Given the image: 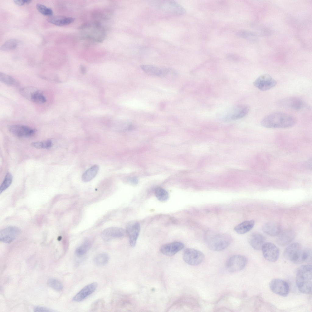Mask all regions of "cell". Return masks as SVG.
Returning a JSON list of instances; mask_svg holds the SVG:
<instances>
[{
    "label": "cell",
    "instance_id": "6da1fadb",
    "mask_svg": "<svg viewBox=\"0 0 312 312\" xmlns=\"http://www.w3.org/2000/svg\"><path fill=\"white\" fill-rule=\"evenodd\" d=\"M296 122V119L293 116L283 112H276L264 117L261 124L266 128H285L293 126Z\"/></svg>",
    "mask_w": 312,
    "mask_h": 312
},
{
    "label": "cell",
    "instance_id": "7a4b0ae2",
    "mask_svg": "<svg viewBox=\"0 0 312 312\" xmlns=\"http://www.w3.org/2000/svg\"><path fill=\"white\" fill-rule=\"evenodd\" d=\"M312 273V266L309 264L300 266L296 271V285L299 290L302 293H311Z\"/></svg>",
    "mask_w": 312,
    "mask_h": 312
},
{
    "label": "cell",
    "instance_id": "3957f363",
    "mask_svg": "<svg viewBox=\"0 0 312 312\" xmlns=\"http://www.w3.org/2000/svg\"><path fill=\"white\" fill-rule=\"evenodd\" d=\"M232 237L229 234L225 233L211 235L205 239V243L208 247L214 251L222 250L231 244Z\"/></svg>",
    "mask_w": 312,
    "mask_h": 312
},
{
    "label": "cell",
    "instance_id": "277c9868",
    "mask_svg": "<svg viewBox=\"0 0 312 312\" xmlns=\"http://www.w3.org/2000/svg\"><path fill=\"white\" fill-rule=\"evenodd\" d=\"M284 256L287 260L295 263L305 262V249L298 243H292L285 249Z\"/></svg>",
    "mask_w": 312,
    "mask_h": 312
},
{
    "label": "cell",
    "instance_id": "5b68a950",
    "mask_svg": "<svg viewBox=\"0 0 312 312\" xmlns=\"http://www.w3.org/2000/svg\"><path fill=\"white\" fill-rule=\"evenodd\" d=\"M153 3L156 8L166 13L175 15H182L186 12L185 9L174 0L158 1Z\"/></svg>",
    "mask_w": 312,
    "mask_h": 312
},
{
    "label": "cell",
    "instance_id": "8992f818",
    "mask_svg": "<svg viewBox=\"0 0 312 312\" xmlns=\"http://www.w3.org/2000/svg\"><path fill=\"white\" fill-rule=\"evenodd\" d=\"M82 33L88 38L101 42L105 37V33L100 25L97 23L86 24L80 27Z\"/></svg>",
    "mask_w": 312,
    "mask_h": 312
},
{
    "label": "cell",
    "instance_id": "52a82bcc",
    "mask_svg": "<svg viewBox=\"0 0 312 312\" xmlns=\"http://www.w3.org/2000/svg\"><path fill=\"white\" fill-rule=\"evenodd\" d=\"M277 104L281 107L296 111L303 110L308 107L303 99L296 97L283 98L278 101Z\"/></svg>",
    "mask_w": 312,
    "mask_h": 312
},
{
    "label": "cell",
    "instance_id": "ba28073f",
    "mask_svg": "<svg viewBox=\"0 0 312 312\" xmlns=\"http://www.w3.org/2000/svg\"><path fill=\"white\" fill-rule=\"evenodd\" d=\"M20 94L25 98L33 102L42 104L46 101V99L42 93L37 88L27 87L21 88Z\"/></svg>",
    "mask_w": 312,
    "mask_h": 312
},
{
    "label": "cell",
    "instance_id": "9c48e42d",
    "mask_svg": "<svg viewBox=\"0 0 312 312\" xmlns=\"http://www.w3.org/2000/svg\"><path fill=\"white\" fill-rule=\"evenodd\" d=\"M247 262L246 257L240 255H236L230 257L226 264L227 270L230 272H235L243 269Z\"/></svg>",
    "mask_w": 312,
    "mask_h": 312
},
{
    "label": "cell",
    "instance_id": "30bf717a",
    "mask_svg": "<svg viewBox=\"0 0 312 312\" xmlns=\"http://www.w3.org/2000/svg\"><path fill=\"white\" fill-rule=\"evenodd\" d=\"M184 261L187 264L195 266L201 264L204 260V255L198 250L188 248L185 250L183 254Z\"/></svg>",
    "mask_w": 312,
    "mask_h": 312
},
{
    "label": "cell",
    "instance_id": "8fae6325",
    "mask_svg": "<svg viewBox=\"0 0 312 312\" xmlns=\"http://www.w3.org/2000/svg\"><path fill=\"white\" fill-rule=\"evenodd\" d=\"M276 81L268 74H264L258 77L254 82L256 87L262 91H266L275 87Z\"/></svg>",
    "mask_w": 312,
    "mask_h": 312
},
{
    "label": "cell",
    "instance_id": "7c38bea8",
    "mask_svg": "<svg viewBox=\"0 0 312 312\" xmlns=\"http://www.w3.org/2000/svg\"><path fill=\"white\" fill-rule=\"evenodd\" d=\"M250 111V107L247 105L241 104L233 107L224 118L225 121L236 120L246 116Z\"/></svg>",
    "mask_w": 312,
    "mask_h": 312
},
{
    "label": "cell",
    "instance_id": "4fadbf2b",
    "mask_svg": "<svg viewBox=\"0 0 312 312\" xmlns=\"http://www.w3.org/2000/svg\"><path fill=\"white\" fill-rule=\"evenodd\" d=\"M261 249L264 257L267 261L274 262L278 259L279 254V249L272 243H264Z\"/></svg>",
    "mask_w": 312,
    "mask_h": 312
},
{
    "label": "cell",
    "instance_id": "5bb4252c",
    "mask_svg": "<svg viewBox=\"0 0 312 312\" xmlns=\"http://www.w3.org/2000/svg\"><path fill=\"white\" fill-rule=\"evenodd\" d=\"M269 287L274 293L279 295L286 296L289 291V286L285 281L279 278L274 279L270 282Z\"/></svg>",
    "mask_w": 312,
    "mask_h": 312
},
{
    "label": "cell",
    "instance_id": "9a60e30c",
    "mask_svg": "<svg viewBox=\"0 0 312 312\" xmlns=\"http://www.w3.org/2000/svg\"><path fill=\"white\" fill-rule=\"evenodd\" d=\"M9 131L12 134L19 137H27L33 136L36 130L27 126L14 125L8 126Z\"/></svg>",
    "mask_w": 312,
    "mask_h": 312
},
{
    "label": "cell",
    "instance_id": "2e32d148",
    "mask_svg": "<svg viewBox=\"0 0 312 312\" xmlns=\"http://www.w3.org/2000/svg\"><path fill=\"white\" fill-rule=\"evenodd\" d=\"M20 233V229L17 227H6L0 230V241L5 243H10L16 239Z\"/></svg>",
    "mask_w": 312,
    "mask_h": 312
},
{
    "label": "cell",
    "instance_id": "e0dca14e",
    "mask_svg": "<svg viewBox=\"0 0 312 312\" xmlns=\"http://www.w3.org/2000/svg\"><path fill=\"white\" fill-rule=\"evenodd\" d=\"M140 67L147 74L153 76L165 77L172 71L169 68H161L151 65H141Z\"/></svg>",
    "mask_w": 312,
    "mask_h": 312
},
{
    "label": "cell",
    "instance_id": "ac0fdd59",
    "mask_svg": "<svg viewBox=\"0 0 312 312\" xmlns=\"http://www.w3.org/2000/svg\"><path fill=\"white\" fill-rule=\"evenodd\" d=\"M140 229V225L137 222H132L127 225L126 230L129 236V244L131 247L135 246Z\"/></svg>",
    "mask_w": 312,
    "mask_h": 312
},
{
    "label": "cell",
    "instance_id": "d6986e66",
    "mask_svg": "<svg viewBox=\"0 0 312 312\" xmlns=\"http://www.w3.org/2000/svg\"><path fill=\"white\" fill-rule=\"evenodd\" d=\"M126 233V230L122 228L112 227L104 230L101 236L104 240L108 241L114 238L122 237Z\"/></svg>",
    "mask_w": 312,
    "mask_h": 312
},
{
    "label": "cell",
    "instance_id": "ffe728a7",
    "mask_svg": "<svg viewBox=\"0 0 312 312\" xmlns=\"http://www.w3.org/2000/svg\"><path fill=\"white\" fill-rule=\"evenodd\" d=\"M184 247V245L182 243L174 242L163 245L161 247L160 251L166 256H172L183 249Z\"/></svg>",
    "mask_w": 312,
    "mask_h": 312
},
{
    "label": "cell",
    "instance_id": "44dd1931",
    "mask_svg": "<svg viewBox=\"0 0 312 312\" xmlns=\"http://www.w3.org/2000/svg\"><path fill=\"white\" fill-rule=\"evenodd\" d=\"M97 286V282H93L86 285L73 297V300L76 302L82 301L93 293Z\"/></svg>",
    "mask_w": 312,
    "mask_h": 312
},
{
    "label": "cell",
    "instance_id": "7402d4cb",
    "mask_svg": "<svg viewBox=\"0 0 312 312\" xmlns=\"http://www.w3.org/2000/svg\"><path fill=\"white\" fill-rule=\"evenodd\" d=\"M277 241L278 243L281 246H284L291 242L295 237V234L293 230L288 229L280 233L278 235Z\"/></svg>",
    "mask_w": 312,
    "mask_h": 312
},
{
    "label": "cell",
    "instance_id": "603a6c76",
    "mask_svg": "<svg viewBox=\"0 0 312 312\" xmlns=\"http://www.w3.org/2000/svg\"><path fill=\"white\" fill-rule=\"evenodd\" d=\"M265 241L264 237L259 233H253L249 237V242L250 244L253 249L256 250H259L261 249Z\"/></svg>",
    "mask_w": 312,
    "mask_h": 312
},
{
    "label": "cell",
    "instance_id": "cb8c5ba5",
    "mask_svg": "<svg viewBox=\"0 0 312 312\" xmlns=\"http://www.w3.org/2000/svg\"><path fill=\"white\" fill-rule=\"evenodd\" d=\"M75 19L73 18L61 16H55L49 17L48 19V22L59 26L67 25L73 22Z\"/></svg>",
    "mask_w": 312,
    "mask_h": 312
},
{
    "label": "cell",
    "instance_id": "d4e9b609",
    "mask_svg": "<svg viewBox=\"0 0 312 312\" xmlns=\"http://www.w3.org/2000/svg\"><path fill=\"white\" fill-rule=\"evenodd\" d=\"M262 229L267 234L272 236H275L281 232V228L277 223L273 222H268L264 224L262 227Z\"/></svg>",
    "mask_w": 312,
    "mask_h": 312
},
{
    "label": "cell",
    "instance_id": "484cf974",
    "mask_svg": "<svg viewBox=\"0 0 312 312\" xmlns=\"http://www.w3.org/2000/svg\"><path fill=\"white\" fill-rule=\"evenodd\" d=\"M255 222L254 220L244 221L236 226L234 230L239 234H244L251 230Z\"/></svg>",
    "mask_w": 312,
    "mask_h": 312
},
{
    "label": "cell",
    "instance_id": "4316f807",
    "mask_svg": "<svg viewBox=\"0 0 312 312\" xmlns=\"http://www.w3.org/2000/svg\"><path fill=\"white\" fill-rule=\"evenodd\" d=\"M99 170V167L97 165H94L87 169L83 174L82 179L85 182H88L96 176Z\"/></svg>",
    "mask_w": 312,
    "mask_h": 312
},
{
    "label": "cell",
    "instance_id": "83f0119b",
    "mask_svg": "<svg viewBox=\"0 0 312 312\" xmlns=\"http://www.w3.org/2000/svg\"><path fill=\"white\" fill-rule=\"evenodd\" d=\"M92 244V242L89 239L85 240L75 251V254L78 256H82L84 255L89 250Z\"/></svg>",
    "mask_w": 312,
    "mask_h": 312
},
{
    "label": "cell",
    "instance_id": "f1b7e54d",
    "mask_svg": "<svg viewBox=\"0 0 312 312\" xmlns=\"http://www.w3.org/2000/svg\"><path fill=\"white\" fill-rule=\"evenodd\" d=\"M0 81L5 84L9 86H16V81L12 77L3 73H0Z\"/></svg>",
    "mask_w": 312,
    "mask_h": 312
},
{
    "label": "cell",
    "instance_id": "f546056e",
    "mask_svg": "<svg viewBox=\"0 0 312 312\" xmlns=\"http://www.w3.org/2000/svg\"><path fill=\"white\" fill-rule=\"evenodd\" d=\"M154 192L155 196L159 200L163 202L168 199V193L164 189L161 187L157 188L155 189Z\"/></svg>",
    "mask_w": 312,
    "mask_h": 312
},
{
    "label": "cell",
    "instance_id": "4dcf8cb0",
    "mask_svg": "<svg viewBox=\"0 0 312 312\" xmlns=\"http://www.w3.org/2000/svg\"><path fill=\"white\" fill-rule=\"evenodd\" d=\"M48 285L56 291H61L63 289V285L62 282L58 280L55 278L49 279L47 282Z\"/></svg>",
    "mask_w": 312,
    "mask_h": 312
},
{
    "label": "cell",
    "instance_id": "1f68e13d",
    "mask_svg": "<svg viewBox=\"0 0 312 312\" xmlns=\"http://www.w3.org/2000/svg\"><path fill=\"white\" fill-rule=\"evenodd\" d=\"M109 257L108 254L105 253L98 254L94 259L95 264L98 266H102L108 262Z\"/></svg>",
    "mask_w": 312,
    "mask_h": 312
},
{
    "label": "cell",
    "instance_id": "d6a6232c",
    "mask_svg": "<svg viewBox=\"0 0 312 312\" xmlns=\"http://www.w3.org/2000/svg\"><path fill=\"white\" fill-rule=\"evenodd\" d=\"M18 41L15 39H10L5 41L0 48L1 50H10L15 48L18 44Z\"/></svg>",
    "mask_w": 312,
    "mask_h": 312
},
{
    "label": "cell",
    "instance_id": "836d02e7",
    "mask_svg": "<svg viewBox=\"0 0 312 312\" xmlns=\"http://www.w3.org/2000/svg\"><path fill=\"white\" fill-rule=\"evenodd\" d=\"M12 174L10 172H7L0 186V193L7 189L10 186L12 182Z\"/></svg>",
    "mask_w": 312,
    "mask_h": 312
},
{
    "label": "cell",
    "instance_id": "e575fe53",
    "mask_svg": "<svg viewBox=\"0 0 312 312\" xmlns=\"http://www.w3.org/2000/svg\"><path fill=\"white\" fill-rule=\"evenodd\" d=\"M31 145L37 149H48L50 148L53 145L52 141L50 140H47L43 141L33 142L31 143Z\"/></svg>",
    "mask_w": 312,
    "mask_h": 312
},
{
    "label": "cell",
    "instance_id": "d590c367",
    "mask_svg": "<svg viewBox=\"0 0 312 312\" xmlns=\"http://www.w3.org/2000/svg\"><path fill=\"white\" fill-rule=\"evenodd\" d=\"M236 34L240 37L249 40L254 41L257 39V36L255 34L246 31H240Z\"/></svg>",
    "mask_w": 312,
    "mask_h": 312
},
{
    "label": "cell",
    "instance_id": "8d00e7d4",
    "mask_svg": "<svg viewBox=\"0 0 312 312\" xmlns=\"http://www.w3.org/2000/svg\"><path fill=\"white\" fill-rule=\"evenodd\" d=\"M36 8L39 12L44 15L50 16L53 14V11L51 8L42 4H37Z\"/></svg>",
    "mask_w": 312,
    "mask_h": 312
},
{
    "label": "cell",
    "instance_id": "74e56055",
    "mask_svg": "<svg viewBox=\"0 0 312 312\" xmlns=\"http://www.w3.org/2000/svg\"><path fill=\"white\" fill-rule=\"evenodd\" d=\"M34 311L35 312H51L54 310L48 308L41 306H37L34 307Z\"/></svg>",
    "mask_w": 312,
    "mask_h": 312
},
{
    "label": "cell",
    "instance_id": "f35d334b",
    "mask_svg": "<svg viewBox=\"0 0 312 312\" xmlns=\"http://www.w3.org/2000/svg\"><path fill=\"white\" fill-rule=\"evenodd\" d=\"M13 1L16 4L20 5H23L26 3L25 0H14Z\"/></svg>",
    "mask_w": 312,
    "mask_h": 312
},
{
    "label": "cell",
    "instance_id": "ab89813d",
    "mask_svg": "<svg viewBox=\"0 0 312 312\" xmlns=\"http://www.w3.org/2000/svg\"><path fill=\"white\" fill-rule=\"evenodd\" d=\"M80 70L83 74H84L86 72V69L85 67L83 65H81L80 67Z\"/></svg>",
    "mask_w": 312,
    "mask_h": 312
},
{
    "label": "cell",
    "instance_id": "60d3db41",
    "mask_svg": "<svg viewBox=\"0 0 312 312\" xmlns=\"http://www.w3.org/2000/svg\"><path fill=\"white\" fill-rule=\"evenodd\" d=\"M130 181L133 184H136L138 182L137 180L136 179L134 178L131 179L130 180Z\"/></svg>",
    "mask_w": 312,
    "mask_h": 312
},
{
    "label": "cell",
    "instance_id": "b9f144b4",
    "mask_svg": "<svg viewBox=\"0 0 312 312\" xmlns=\"http://www.w3.org/2000/svg\"><path fill=\"white\" fill-rule=\"evenodd\" d=\"M25 3H26V4H29L31 1L30 0H25Z\"/></svg>",
    "mask_w": 312,
    "mask_h": 312
}]
</instances>
